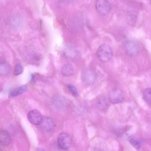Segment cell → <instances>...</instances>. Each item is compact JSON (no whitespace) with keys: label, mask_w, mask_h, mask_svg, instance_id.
I'll return each mask as SVG.
<instances>
[{"label":"cell","mask_w":151,"mask_h":151,"mask_svg":"<svg viewBox=\"0 0 151 151\" xmlns=\"http://www.w3.org/2000/svg\"><path fill=\"white\" fill-rule=\"evenodd\" d=\"M74 72L73 66L70 64L64 65L61 69V73L64 76L69 77L72 76Z\"/></svg>","instance_id":"cell-10"},{"label":"cell","mask_w":151,"mask_h":151,"mask_svg":"<svg viewBox=\"0 0 151 151\" xmlns=\"http://www.w3.org/2000/svg\"><path fill=\"white\" fill-rule=\"evenodd\" d=\"M27 89V87L25 85H22L17 87L10 91L9 93L10 96L12 97L18 96L26 91Z\"/></svg>","instance_id":"cell-11"},{"label":"cell","mask_w":151,"mask_h":151,"mask_svg":"<svg viewBox=\"0 0 151 151\" xmlns=\"http://www.w3.org/2000/svg\"><path fill=\"white\" fill-rule=\"evenodd\" d=\"M72 140L68 134L62 133L60 134L58 138V143L61 149L66 150L70 146Z\"/></svg>","instance_id":"cell-5"},{"label":"cell","mask_w":151,"mask_h":151,"mask_svg":"<svg viewBox=\"0 0 151 151\" xmlns=\"http://www.w3.org/2000/svg\"><path fill=\"white\" fill-rule=\"evenodd\" d=\"M97 105L99 109H104L108 106V100L106 98L104 97L100 98L97 101Z\"/></svg>","instance_id":"cell-14"},{"label":"cell","mask_w":151,"mask_h":151,"mask_svg":"<svg viewBox=\"0 0 151 151\" xmlns=\"http://www.w3.org/2000/svg\"><path fill=\"white\" fill-rule=\"evenodd\" d=\"M96 8L99 14L105 16L109 13L111 5L108 0H96Z\"/></svg>","instance_id":"cell-3"},{"label":"cell","mask_w":151,"mask_h":151,"mask_svg":"<svg viewBox=\"0 0 151 151\" xmlns=\"http://www.w3.org/2000/svg\"><path fill=\"white\" fill-rule=\"evenodd\" d=\"M37 150L38 151H44L45 150H44L43 148H38L37 149Z\"/></svg>","instance_id":"cell-18"},{"label":"cell","mask_w":151,"mask_h":151,"mask_svg":"<svg viewBox=\"0 0 151 151\" xmlns=\"http://www.w3.org/2000/svg\"><path fill=\"white\" fill-rule=\"evenodd\" d=\"M27 116L29 122L34 125H39L42 119L41 113L36 109L32 110L29 111Z\"/></svg>","instance_id":"cell-7"},{"label":"cell","mask_w":151,"mask_h":151,"mask_svg":"<svg viewBox=\"0 0 151 151\" xmlns=\"http://www.w3.org/2000/svg\"><path fill=\"white\" fill-rule=\"evenodd\" d=\"M23 68L22 65L20 63H17L15 66L13 71V74L15 76H18L23 72Z\"/></svg>","instance_id":"cell-15"},{"label":"cell","mask_w":151,"mask_h":151,"mask_svg":"<svg viewBox=\"0 0 151 151\" xmlns=\"http://www.w3.org/2000/svg\"><path fill=\"white\" fill-rule=\"evenodd\" d=\"M10 70L9 65L6 62H1L0 65V75L1 76H4L8 75Z\"/></svg>","instance_id":"cell-12"},{"label":"cell","mask_w":151,"mask_h":151,"mask_svg":"<svg viewBox=\"0 0 151 151\" xmlns=\"http://www.w3.org/2000/svg\"><path fill=\"white\" fill-rule=\"evenodd\" d=\"M98 59L103 62H107L111 59L112 50L110 47L106 44H103L98 48L96 52Z\"/></svg>","instance_id":"cell-1"},{"label":"cell","mask_w":151,"mask_h":151,"mask_svg":"<svg viewBox=\"0 0 151 151\" xmlns=\"http://www.w3.org/2000/svg\"><path fill=\"white\" fill-rule=\"evenodd\" d=\"M82 77L84 81L88 83H91L94 82L96 76L95 72L92 70L88 69L85 70L82 72Z\"/></svg>","instance_id":"cell-8"},{"label":"cell","mask_w":151,"mask_h":151,"mask_svg":"<svg viewBox=\"0 0 151 151\" xmlns=\"http://www.w3.org/2000/svg\"><path fill=\"white\" fill-rule=\"evenodd\" d=\"M40 128L43 131L49 132L52 131L54 127V122L52 118L48 117L42 118L39 125Z\"/></svg>","instance_id":"cell-6"},{"label":"cell","mask_w":151,"mask_h":151,"mask_svg":"<svg viewBox=\"0 0 151 151\" xmlns=\"http://www.w3.org/2000/svg\"><path fill=\"white\" fill-rule=\"evenodd\" d=\"M130 144L137 150L140 148L141 143L139 140L134 138L130 139L129 140Z\"/></svg>","instance_id":"cell-17"},{"label":"cell","mask_w":151,"mask_h":151,"mask_svg":"<svg viewBox=\"0 0 151 151\" xmlns=\"http://www.w3.org/2000/svg\"><path fill=\"white\" fill-rule=\"evenodd\" d=\"M109 97L112 103L116 104L120 103L123 101L124 96L120 89L115 88L110 91L109 94Z\"/></svg>","instance_id":"cell-4"},{"label":"cell","mask_w":151,"mask_h":151,"mask_svg":"<svg viewBox=\"0 0 151 151\" xmlns=\"http://www.w3.org/2000/svg\"><path fill=\"white\" fill-rule=\"evenodd\" d=\"M122 48L124 52L130 56L137 55L140 50V46L138 43L130 40H126L123 42Z\"/></svg>","instance_id":"cell-2"},{"label":"cell","mask_w":151,"mask_h":151,"mask_svg":"<svg viewBox=\"0 0 151 151\" xmlns=\"http://www.w3.org/2000/svg\"><path fill=\"white\" fill-rule=\"evenodd\" d=\"M142 96L145 102L148 104L151 105V88L145 89L143 92Z\"/></svg>","instance_id":"cell-13"},{"label":"cell","mask_w":151,"mask_h":151,"mask_svg":"<svg viewBox=\"0 0 151 151\" xmlns=\"http://www.w3.org/2000/svg\"><path fill=\"white\" fill-rule=\"evenodd\" d=\"M67 87L71 93L72 94L76 97L78 96V93L76 87L71 84H68L67 85Z\"/></svg>","instance_id":"cell-16"},{"label":"cell","mask_w":151,"mask_h":151,"mask_svg":"<svg viewBox=\"0 0 151 151\" xmlns=\"http://www.w3.org/2000/svg\"><path fill=\"white\" fill-rule=\"evenodd\" d=\"M11 137L9 134L6 131L1 130L0 131V144L1 145L7 146L10 143Z\"/></svg>","instance_id":"cell-9"}]
</instances>
